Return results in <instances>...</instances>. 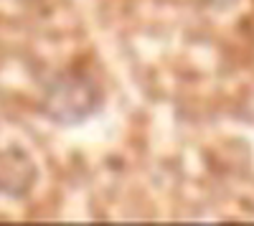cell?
<instances>
[{
	"label": "cell",
	"mask_w": 254,
	"mask_h": 226,
	"mask_svg": "<svg viewBox=\"0 0 254 226\" xmlns=\"http://www.w3.org/2000/svg\"><path fill=\"white\" fill-rule=\"evenodd\" d=\"M102 105V92L94 79L81 71H66L56 76L46 87L44 110L54 122L61 125H79Z\"/></svg>",
	"instance_id": "cell-1"
},
{
	"label": "cell",
	"mask_w": 254,
	"mask_h": 226,
	"mask_svg": "<svg viewBox=\"0 0 254 226\" xmlns=\"http://www.w3.org/2000/svg\"><path fill=\"white\" fill-rule=\"evenodd\" d=\"M33 180H36V168L23 150L10 148L0 153V193L20 198L31 191Z\"/></svg>",
	"instance_id": "cell-2"
}]
</instances>
